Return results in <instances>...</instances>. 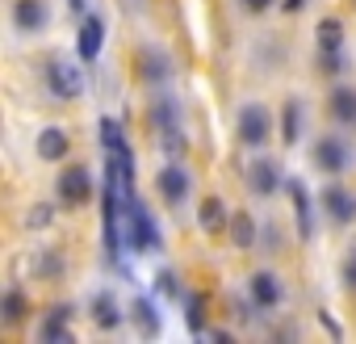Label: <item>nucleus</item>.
Segmentation results:
<instances>
[{
	"label": "nucleus",
	"instance_id": "1",
	"mask_svg": "<svg viewBox=\"0 0 356 344\" xmlns=\"http://www.w3.org/2000/svg\"><path fill=\"white\" fill-rule=\"evenodd\" d=\"M47 88L59 97V101H76L84 93V72L67 59H51L47 63Z\"/></svg>",
	"mask_w": 356,
	"mask_h": 344
},
{
	"label": "nucleus",
	"instance_id": "2",
	"mask_svg": "<svg viewBox=\"0 0 356 344\" xmlns=\"http://www.w3.org/2000/svg\"><path fill=\"white\" fill-rule=\"evenodd\" d=\"M235 126H239V143H243V147H264L268 134H273V118H268V109L256 105V101L239 109V122H235Z\"/></svg>",
	"mask_w": 356,
	"mask_h": 344
},
{
	"label": "nucleus",
	"instance_id": "3",
	"mask_svg": "<svg viewBox=\"0 0 356 344\" xmlns=\"http://www.w3.org/2000/svg\"><path fill=\"white\" fill-rule=\"evenodd\" d=\"M55 189H59V198H63L67 206H84V202L92 198V172H88L84 164H72V168L59 172Z\"/></svg>",
	"mask_w": 356,
	"mask_h": 344
},
{
	"label": "nucleus",
	"instance_id": "4",
	"mask_svg": "<svg viewBox=\"0 0 356 344\" xmlns=\"http://www.w3.org/2000/svg\"><path fill=\"white\" fill-rule=\"evenodd\" d=\"M126 210H130V248H138V252H155V248H159V231H155L147 206H143L138 198H126Z\"/></svg>",
	"mask_w": 356,
	"mask_h": 344
},
{
	"label": "nucleus",
	"instance_id": "5",
	"mask_svg": "<svg viewBox=\"0 0 356 344\" xmlns=\"http://www.w3.org/2000/svg\"><path fill=\"white\" fill-rule=\"evenodd\" d=\"M323 210H327V219H331L335 227H352V223H356V194H352L348 185L331 181V185L323 189Z\"/></svg>",
	"mask_w": 356,
	"mask_h": 344
},
{
	"label": "nucleus",
	"instance_id": "6",
	"mask_svg": "<svg viewBox=\"0 0 356 344\" xmlns=\"http://www.w3.org/2000/svg\"><path fill=\"white\" fill-rule=\"evenodd\" d=\"M314 164L327 172V177H339V172H348V164H352V151H348V143H343V139L323 134V139L314 143Z\"/></svg>",
	"mask_w": 356,
	"mask_h": 344
},
{
	"label": "nucleus",
	"instance_id": "7",
	"mask_svg": "<svg viewBox=\"0 0 356 344\" xmlns=\"http://www.w3.org/2000/svg\"><path fill=\"white\" fill-rule=\"evenodd\" d=\"M38 340L42 344H72V306H51L47 319L38 323Z\"/></svg>",
	"mask_w": 356,
	"mask_h": 344
},
{
	"label": "nucleus",
	"instance_id": "8",
	"mask_svg": "<svg viewBox=\"0 0 356 344\" xmlns=\"http://www.w3.org/2000/svg\"><path fill=\"white\" fill-rule=\"evenodd\" d=\"M155 185H159V198H163L168 206H181V202L189 198V172H185L181 164H163Z\"/></svg>",
	"mask_w": 356,
	"mask_h": 344
},
{
	"label": "nucleus",
	"instance_id": "9",
	"mask_svg": "<svg viewBox=\"0 0 356 344\" xmlns=\"http://www.w3.org/2000/svg\"><path fill=\"white\" fill-rule=\"evenodd\" d=\"M101 47H105V22L88 13V17L80 22V59H84V63H97V59H101Z\"/></svg>",
	"mask_w": 356,
	"mask_h": 344
},
{
	"label": "nucleus",
	"instance_id": "10",
	"mask_svg": "<svg viewBox=\"0 0 356 344\" xmlns=\"http://www.w3.org/2000/svg\"><path fill=\"white\" fill-rule=\"evenodd\" d=\"M248 185H252V194H256V198H273V194L281 189V168H277L273 159H256V164H252Z\"/></svg>",
	"mask_w": 356,
	"mask_h": 344
},
{
	"label": "nucleus",
	"instance_id": "11",
	"mask_svg": "<svg viewBox=\"0 0 356 344\" xmlns=\"http://www.w3.org/2000/svg\"><path fill=\"white\" fill-rule=\"evenodd\" d=\"M252 302H256L260 311H273V306L281 302V281H277V273H268V269L252 273Z\"/></svg>",
	"mask_w": 356,
	"mask_h": 344
},
{
	"label": "nucleus",
	"instance_id": "12",
	"mask_svg": "<svg viewBox=\"0 0 356 344\" xmlns=\"http://www.w3.org/2000/svg\"><path fill=\"white\" fill-rule=\"evenodd\" d=\"M13 26L26 30V34L42 30L47 26V0H17L13 5Z\"/></svg>",
	"mask_w": 356,
	"mask_h": 344
},
{
	"label": "nucleus",
	"instance_id": "13",
	"mask_svg": "<svg viewBox=\"0 0 356 344\" xmlns=\"http://www.w3.org/2000/svg\"><path fill=\"white\" fill-rule=\"evenodd\" d=\"M67 147H72V139H67V130H63V126H47V130L38 134V155H42L47 164L67 159Z\"/></svg>",
	"mask_w": 356,
	"mask_h": 344
},
{
	"label": "nucleus",
	"instance_id": "14",
	"mask_svg": "<svg viewBox=\"0 0 356 344\" xmlns=\"http://www.w3.org/2000/svg\"><path fill=\"white\" fill-rule=\"evenodd\" d=\"M197 223H202V231L206 235H218V231H227L231 227V214H227V206H222V198H202V210H197Z\"/></svg>",
	"mask_w": 356,
	"mask_h": 344
},
{
	"label": "nucleus",
	"instance_id": "15",
	"mask_svg": "<svg viewBox=\"0 0 356 344\" xmlns=\"http://www.w3.org/2000/svg\"><path fill=\"white\" fill-rule=\"evenodd\" d=\"M327 109H331V118H335V122L356 126V88L335 84V88H331V97H327Z\"/></svg>",
	"mask_w": 356,
	"mask_h": 344
},
{
	"label": "nucleus",
	"instance_id": "16",
	"mask_svg": "<svg viewBox=\"0 0 356 344\" xmlns=\"http://www.w3.org/2000/svg\"><path fill=\"white\" fill-rule=\"evenodd\" d=\"M227 231H231V244H235V248H243V252H248V248H256V223H252V214H248V210H235Z\"/></svg>",
	"mask_w": 356,
	"mask_h": 344
},
{
	"label": "nucleus",
	"instance_id": "17",
	"mask_svg": "<svg viewBox=\"0 0 356 344\" xmlns=\"http://www.w3.org/2000/svg\"><path fill=\"white\" fill-rule=\"evenodd\" d=\"M92 323H97L101 331H113V327L122 323V311H118L113 294H97V298H92Z\"/></svg>",
	"mask_w": 356,
	"mask_h": 344
},
{
	"label": "nucleus",
	"instance_id": "18",
	"mask_svg": "<svg viewBox=\"0 0 356 344\" xmlns=\"http://www.w3.org/2000/svg\"><path fill=\"white\" fill-rule=\"evenodd\" d=\"M314 42H318V51H339L343 47V22L339 17H323L314 26Z\"/></svg>",
	"mask_w": 356,
	"mask_h": 344
},
{
	"label": "nucleus",
	"instance_id": "19",
	"mask_svg": "<svg viewBox=\"0 0 356 344\" xmlns=\"http://www.w3.org/2000/svg\"><path fill=\"white\" fill-rule=\"evenodd\" d=\"M0 311H5V323H9V327H17V323L30 315V302H26L22 290H5V298H0Z\"/></svg>",
	"mask_w": 356,
	"mask_h": 344
},
{
	"label": "nucleus",
	"instance_id": "20",
	"mask_svg": "<svg viewBox=\"0 0 356 344\" xmlns=\"http://www.w3.org/2000/svg\"><path fill=\"white\" fill-rule=\"evenodd\" d=\"M289 194H293V210H298V227H302V240H310V194L302 181H289Z\"/></svg>",
	"mask_w": 356,
	"mask_h": 344
},
{
	"label": "nucleus",
	"instance_id": "21",
	"mask_svg": "<svg viewBox=\"0 0 356 344\" xmlns=\"http://www.w3.org/2000/svg\"><path fill=\"white\" fill-rule=\"evenodd\" d=\"M130 315H134V323H138V331H143V336H159V315H155L151 298H134Z\"/></svg>",
	"mask_w": 356,
	"mask_h": 344
},
{
	"label": "nucleus",
	"instance_id": "22",
	"mask_svg": "<svg viewBox=\"0 0 356 344\" xmlns=\"http://www.w3.org/2000/svg\"><path fill=\"white\" fill-rule=\"evenodd\" d=\"M185 323H189V331H193V336H206V331H210V311H206V298H202V294H193V298H189Z\"/></svg>",
	"mask_w": 356,
	"mask_h": 344
},
{
	"label": "nucleus",
	"instance_id": "23",
	"mask_svg": "<svg viewBox=\"0 0 356 344\" xmlns=\"http://www.w3.org/2000/svg\"><path fill=\"white\" fill-rule=\"evenodd\" d=\"M101 143H105L109 155H130V147H126V139H122V126H118L113 118H101Z\"/></svg>",
	"mask_w": 356,
	"mask_h": 344
},
{
	"label": "nucleus",
	"instance_id": "24",
	"mask_svg": "<svg viewBox=\"0 0 356 344\" xmlns=\"http://www.w3.org/2000/svg\"><path fill=\"white\" fill-rule=\"evenodd\" d=\"M298 130H302V105H298V101H285V126H281L285 147H293V143H298Z\"/></svg>",
	"mask_w": 356,
	"mask_h": 344
},
{
	"label": "nucleus",
	"instance_id": "25",
	"mask_svg": "<svg viewBox=\"0 0 356 344\" xmlns=\"http://www.w3.org/2000/svg\"><path fill=\"white\" fill-rule=\"evenodd\" d=\"M155 294H168V298H172V294H181V281H176L172 269H159V273H155Z\"/></svg>",
	"mask_w": 356,
	"mask_h": 344
},
{
	"label": "nucleus",
	"instance_id": "26",
	"mask_svg": "<svg viewBox=\"0 0 356 344\" xmlns=\"http://www.w3.org/2000/svg\"><path fill=\"white\" fill-rule=\"evenodd\" d=\"M143 72H147V80L155 84V80H163V76H168V63H163L159 55H151V51H147V55H143Z\"/></svg>",
	"mask_w": 356,
	"mask_h": 344
},
{
	"label": "nucleus",
	"instance_id": "27",
	"mask_svg": "<svg viewBox=\"0 0 356 344\" xmlns=\"http://www.w3.org/2000/svg\"><path fill=\"white\" fill-rule=\"evenodd\" d=\"M159 139H163L159 147H163V151H172V155H181V151H185V134L176 130V126H172V130H159Z\"/></svg>",
	"mask_w": 356,
	"mask_h": 344
},
{
	"label": "nucleus",
	"instance_id": "28",
	"mask_svg": "<svg viewBox=\"0 0 356 344\" xmlns=\"http://www.w3.org/2000/svg\"><path fill=\"white\" fill-rule=\"evenodd\" d=\"M155 126H159V130H172V126H176V105H172V101H159V105H155Z\"/></svg>",
	"mask_w": 356,
	"mask_h": 344
},
{
	"label": "nucleus",
	"instance_id": "29",
	"mask_svg": "<svg viewBox=\"0 0 356 344\" xmlns=\"http://www.w3.org/2000/svg\"><path fill=\"white\" fill-rule=\"evenodd\" d=\"M47 223H51V206H34L26 214V227H47Z\"/></svg>",
	"mask_w": 356,
	"mask_h": 344
},
{
	"label": "nucleus",
	"instance_id": "30",
	"mask_svg": "<svg viewBox=\"0 0 356 344\" xmlns=\"http://www.w3.org/2000/svg\"><path fill=\"white\" fill-rule=\"evenodd\" d=\"M343 281H348V290H356V244L348 248V260H343Z\"/></svg>",
	"mask_w": 356,
	"mask_h": 344
},
{
	"label": "nucleus",
	"instance_id": "31",
	"mask_svg": "<svg viewBox=\"0 0 356 344\" xmlns=\"http://www.w3.org/2000/svg\"><path fill=\"white\" fill-rule=\"evenodd\" d=\"M318 319H323V327H327V331H331V336H335V340H339V336H343V331H339V323H335V319H331V315H318Z\"/></svg>",
	"mask_w": 356,
	"mask_h": 344
},
{
	"label": "nucleus",
	"instance_id": "32",
	"mask_svg": "<svg viewBox=\"0 0 356 344\" xmlns=\"http://www.w3.org/2000/svg\"><path fill=\"white\" fill-rule=\"evenodd\" d=\"M268 5H273V0H248V9H252V13H264Z\"/></svg>",
	"mask_w": 356,
	"mask_h": 344
},
{
	"label": "nucleus",
	"instance_id": "33",
	"mask_svg": "<svg viewBox=\"0 0 356 344\" xmlns=\"http://www.w3.org/2000/svg\"><path fill=\"white\" fill-rule=\"evenodd\" d=\"M302 5L306 0H285V13H302Z\"/></svg>",
	"mask_w": 356,
	"mask_h": 344
}]
</instances>
